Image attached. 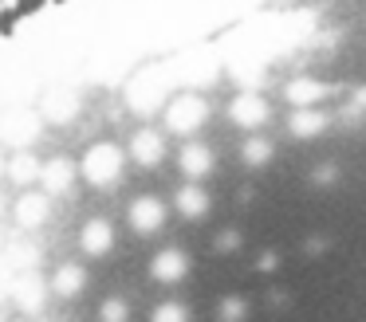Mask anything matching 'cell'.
Here are the masks:
<instances>
[{"label":"cell","instance_id":"6da1fadb","mask_svg":"<svg viewBox=\"0 0 366 322\" xmlns=\"http://www.w3.org/2000/svg\"><path fill=\"white\" fill-rule=\"evenodd\" d=\"M0 322H366V36L319 0L0 16Z\"/></svg>","mask_w":366,"mask_h":322}]
</instances>
